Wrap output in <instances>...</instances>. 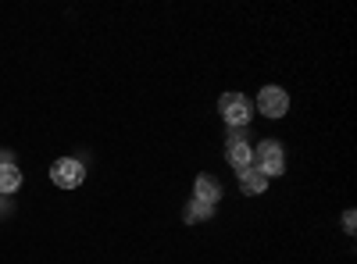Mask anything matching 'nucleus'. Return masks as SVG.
Here are the masks:
<instances>
[{
	"instance_id": "2",
	"label": "nucleus",
	"mask_w": 357,
	"mask_h": 264,
	"mask_svg": "<svg viewBox=\"0 0 357 264\" xmlns=\"http://www.w3.org/2000/svg\"><path fill=\"white\" fill-rule=\"evenodd\" d=\"M218 111H222V122L229 125V129H243V125H250V97H243V93H222V100H218Z\"/></svg>"
},
{
	"instance_id": "7",
	"label": "nucleus",
	"mask_w": 357,
	"mask_h": 264,
	"mask_svg": "<svg viewBox=\"0 0 357 264\" xmlns=\"http://www.w3.org/2000/svg\"><path fill=\"white\" fill-rule=\"evenodd\" d=\"M240 189H243L247 196H261V193L268 189V179H264V175L250 164V168H243V171H240Z\"/></svg>"
},
{
	"instance_id": "10",
	"label": "nucleus",
	"mask_w": 357,
	"mask_h": 264,
	"mask_svg": "<svg viewBox=\"0 0 357 264\" xmlns=\"http://www.w3.org/2000/svg\"><path fill=\"white\" fill-rule=\"evenodd\" d=\"M354 222H357V215H354V211H347V215H343V225H347V232H354Z\"/></svg>"
},
{
	"instance_id": "4",
	"label": "nucleus",
	"mask_w": 357,
	"mask_h": 264,
	"mask_svg": "<svg viewBox=\"0 0 357 264\" xmlns=\"http://www.w3.org/2000/svg\"><path fill=\"white\" fill-rule=\"evenodd\" d=\"M257 111L264 114V118H282V114L289 111V93L282 90V86H264V90L257 93Z\"/></svg>"
},
{
	"instance_id": "1",
	"label": "nucleus",
	"mask_w": 357,
	"mask_h": 264,
	"mask_svg": "<svg viewBox=\"0 0 357 264\" xmlns=\"http://www.w3.org/2000/svg\"><path fill=\"white\" fill-rule=\"evenodd\" d=\"M254 168L264 175V179H275V175L286 171V154H282L279 139H264L257 146V150H254Z\"/></svg>"
},
{
	"instance_id": "3",
	"label": "nucleus",
	"mask_w": 357,
	"mask_h": 264,
	"mask_svg": "<svg viewBox=\"0 0 357 264\" xmlns=\"http://www.w3.org/2000/svg\"><path fill=\"white\" fill-rule=\"evenodd\" d=\"M82 179H86V168H82V161H75V157H61V161L50 164V183H54V186L79 189Z\"/></svg>"
},
{
	"instance_id": "9",
	"label": "nucleus",
	"mask_w": 357,
	"mask_h": 264,
	"mask_svg": "<svg viewBox=\"0 0 357 264\" xmlns=\"http://www.w3.org/2000/svg\"><path fill=\"white\" fill-rule=\"evenodd\" d=\"M211 218H215V208H211V203H200V200H190L186 211H183L186 225H200V222H211Z\"/></svg>"
},
{
	"instance_id": "6",
	"label": "nucleus",
	"mask_w": 357,
	"mask_h": 264,
	"mask_svg": "<svg viewBox=\"0 0 357 264\" xmlns=\"http://www.w3.org/2000/svg\"><path fill=\"white\" fill-rule=\"evenodd\" d=\"M193 200H200V203H215L222 200V183L218 179H211V175H200V179L193 183Z\"/></svg>"
},
{
	"instance_id": "8",
	"label": "nucleus",
	"mask_w": 357,
	"mask_h": 264,
	"mask_svg": "<svg viewBox=\"0 0 357 264\" xmlns=\"http://www.w3.org/2000/svg\"><path fill=\"white\" fill-rule=\"evenodd\" d=\"M22 186V168L15 161H0V193H15Z\"/></svg>"
},
{
	"instance_id": "5",
	"label": "nucleus",
	"mask_w": 357,
	"mask_h": 264,
	"mask_svg": "<svg viewBox=\"0 0 357 264\" xmlns=\"http://www.w3.org/2000/svg\"><path fill=\"white\" fill-rule=\"evenodd\" d=\"M225 161H229V168H236V171H243V168L254 164V150H250V143L240 136V129H232V136H229Z\"/></svg>"
}]
</instances>
